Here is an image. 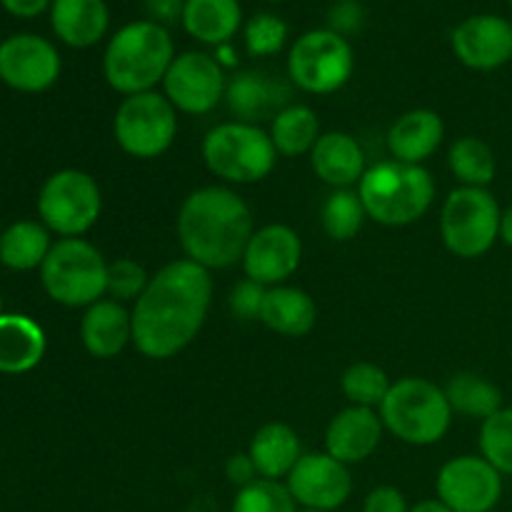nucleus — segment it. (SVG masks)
I'll list each match as a JSON object with an SVG mask.
<instances>
[{"instance_id":"nucleus-14","label":"nucleus","mask_w":512,"mask_h":512,"mask_svg":"<svg viewBox=\"0 0 512 512\" xmlns=\"http://www.w3.org/2000/svg\"><path fill=\"white\" fill-rule=\"evenodd\" d=\"M60 53L33 33L10 35L0 43V80L20 93H43L60 78Z\"/></svg>"},{"instance_id":"nucleus-24","label":"nucleus","mask_w":512,"mask_h":512,"mask_svg":"<svg viewBox=\"0 0 512 512\" xmlns=\"http://www.w3.org/2000/svg\"><path fill=\"white\" fill-rule=\"evenodd\" d=\"M45 355V333L33 318L20 313L0 315V373L23 375Z\"/></svg>"},{"instance_id":"nucleus-44","label":"nucleus","mask_w":512,"mask_h":512,"mask_svg":"<svg viewBox=\"0 0 512 512\" xmlns=\"http://www.w3.org/2000/svg\"><path fill=\"white\" fill-rule=\"evenodd\" d=\"M500 240L512 248V205L503 210V218H500Z\"/></svg>"},{"instance_id":"nucleus-40","label":"nucleus","mask_w":512,"mask_h":512,"mask_svg":"<svg viewBox=\"0 0 512 512\" xmlns=\"http://www.w3.org/2000/svg\"><path fill=\"white\" fill-rule=\"evenodd\" d=\"M363 512H410V505L398 488L380 485L365 495Z\"/></svg>"},{"instance_id":"nucleus-34","label":"nucleus","mask_w":512,"mask_h":512,"mask_svg":"<svg viewBox=\"0 0 512 512\" xmlns=\"http://www.w3.org/2000/svg\"><path fill=\"white\" fill-rule=\"evenodd\" d=\"M480 455L500 475H512V408L498 410L480 423Z\"/></svg>"},{"instance_id":"nucleus-20","label":"nucleus","mask_w":512,"mask_h":512,"mask_svg":"<svg viewBox=\"0 0 512 512\" xmlns=\"http://www.w3.org/2000/svg\"><path fill=\"white\" fill-rule=\"evenodd\" d=\"M445 125L435 110L415 108L400 115L388 130V150L400 163L423 165L443 145Z\"/></svg>"},{"instance_id":"nucleus-16","label":"nucleus","mask_w":512,"mask_h":512,"mask_svg":"<svg viewBox=\"0 0 512 512\" xmlns=\"http://www.w3.org/2000/svg\"><path fill=\"white\" fill-rule=\"evenodd\" d=\"M453 53L465 68L490 73L512 60V23L503 15H470L450 35Z\"/></svg>"},{"instance_id":"nucleus-49","label":"nucleus","mask_w":512,"mask_h":512,"mask_svg":"<svg viewBox=\"0 0 512 512\" xmlns=\"http://www.w3.org/2000/svg\"><path fill=\"white\" fill-rule=\"evenodd\" d=\"M508 3H510V8H512V0H508Z\"/></svg>"},{"instance_id":"nucleus-22","label":"nucleus","mask_w":512,"mask_h":512,"mask_svg":"<svg viewBox=\"0 0 512 512\" xmlns=\"http://www.w3.org/2000/svg\"><path fill=\"white\" fill-rule=\"evenodd\" d=\"M315 175L333 190L353 188L365 175V153L350 133H323L310 150Z\"/></svg>"},{"instance_id":"nucleus-38","label":"nucleus","mask_w":512,"mask_h":512,"mask_svg":"<svg viewBox=\"0 0 512 512\" xmlns=\"http://www.w3.org/2000/svg\"><path fill=\"white\" fill-rule=\"evenodd\" d=\"M265 293L268 288L255 280L245 278L230 290V313L235 315L243 323H253V320H260V313H263V303H265Z\"/></svg>"},{"instance_id":"nucleus-1","label":"nucleus","mask_w":512,"mask_h":512,"mask_svg":"<svg viewBox=\"0 0 512 512\" xmlns=\"http://www.w3.org/2000/svg\"><path fill=\"white\" fill-rule=\"evenodd\" d=\"M213 300L210 270L188 258L150 275L133 308V345L150 360H168L188 348L208 318Z\"/></svg>"},{"instance_id":"nucleus-33","label":"nucleus","mask_w":512,"mask_h":512,"mask_svg":"<svg viewBox=\"0 0 512 512\" xmlns=\"http://www.w3.org/2000/svg\"><path fill=\"white\" fill-rule=\"evenodd\" d=\"M340 388L353 405L375 410L383 405L393 383H390L388 373L375 363H353L340 378Z\"/></svg>"},{"instance_id":"nucleus-3","label":"nucleus","mask_w":512,"mask_h":512,"mask_svg":"<svg viewBox=\"0 0 512 512\" xmlns=\"http://www.w3.org/2000/svg\"><path fill=\"white\" fill-rule=\"evenodd\" d=\"M175 60V43L168 28L153 20H133L118 28L103 53V75L120 95L150 93L163 85Z\"/></svg>"},{"instance_id":"nucleus-45","label":"nucleus","mask_w":512,"mask_h":512,"mask_svg":"<svg viewBox=\"0 0 512 512\" xmlns=\"http://www.w3.org/2000/svg\"><path fill=\"white\" fill-rule=\"evenodd\" d=\"M410 512H453V510H450L443 500L430 498V500H420L418 505H413V508H410Z\"/></svg>"},{"instance_id":"nucleus-11","label":"nucleus","mask_w":512,"mask_h":512,"mask_svg":"<svg viewBox=\"0 0 512 512\" xmlns=\"http://www.w3.org/2000/svg\"><path fill=\"white\" fill-rule=\"evenodd\" d=\"M103 195L98 183L83 170H58L43 183L38 215L43 225L63 238H80L100 218Z\"/></svg>"},{"instance_id":"nucleus-36","label":"nucleus","mask_w":512,"mask_h":512,"mask_svg":"<svg viewBox=\"0 0 512 512\" xmlns=\"http://www.w3.org/2000/svg\"><path fill=\"white\" fill-rule=\"evenodd\" d=\"M243 40L253 58H268L288 43V23L273 13H258L243 25Z\"/></svg>"},{"instance_id":"nucleus-7","label":"nucleus","mask_w":512,"mask_h":512,"mask_svg":"<svg viewBox=\"0 0 512 512\" xmlns=\"http://www.w3.org/2000/svg\"><path fill=\"white\" fill-rule=\"evenodd\" d=\"M203 160L210 173L225 183L250 185L273 173L278 150L260 125L230 120L205 135Z\"/></svg>"},{"instance_id":"nucleus-27","label":"nucleus","mask_w":512,"mask_h":512,"mask_svg":"<svg viewBox=\"0 0 512 512\" xmlns=\"http://www.w3.org/2000/svg\"><path fill=\"white\" fill-rule=\"evenodd\" d=\"M248 455L253 458L260 478L280 483L303 458V448H300L298 433L290 425L268 423L253 435Z\"/></svg>"},{"instance_id":"nucleus-48","label":"nucleus","mask_w":512,"mask_h":512,"mask_svg":"<svg viewBox=\"0 0 512 512\" xmlns=\"http://www.w3.org/2000/svg\"><path fill=\"white\" fill-rule=\"evenodd\" d=\"M0 315H3V300H0Z\"/></svg>"},{"instance_id":"nucleus-50","label":"nucleus","mask_w":512,"mask_h":512,"mask_svg":"<svg viewBox=\"0 0 512 512\" xmlns=\"http://www.w3.org/2000/svg\"><path fill=\"white\" fill-rule=\"evenodd\" d=\"M0 238H3V233H0Z\"/></svg>"},{"instance_id":"nucleus-6","label":"nucleus","mask_w":512,"mask_h":512,"mask_svg":"<svg viewBox=\"0 0 512 512\" xmlns=\"http://www.w3.org/2000/svg\"><path fill=\"white\" fill-rule=\"evenodd\" d=\"M40 280L55 303L90 308L108 293V263L88 240L63 238L40 265Z\"/></svg>"},{"instance_id":"nucleus-41","label":"nucleus","mask_w":512,"mask_h":512,"mask_svg":"<svg viewBox=\"0 0 512 512\" xmlns=\"http://www.w3.org/2000/svg\"><path fill=\"white\" fill-rule=\"evenodd\" d=\"M225 478H228L230 485H235V488L240 490V488H248L250 483H255L260 475L258 470H255L253 458H250L248 453H238L225 463Z\"/></svg>"},{"instance_id":"nucleus-30","label":"nucleus","mask_w":512,"mask_h":512,"mask_svg":"<svg viewBox=\"0 0 512 512\" xmlns=\"http://www.w3.org/2000/svg\"><path fill=\"white\" fill-rule=\"evenodd\" d=\"M50 230L35 220L13 223L0 238V263L10 270H33L50 253Z\"/></svg>"},{"instance_id":"nucleus-9","label":"nucleus","mask_w":512,"mask_h":512,"mask_svg":"<svg viewBox=\"0 0 512 512\" xmlns=\"http://www.w3.org/2000/svg\"><path fill=\"white\" fill-rule=\"evenodd\" d=\"M353 70V45L330 28L308 30L295 40L288 53L290 80L305 93H338L353 78Z\"/></svg>"},{"instance_id":"nucleus-23","label":"nucleus","mask_w":512,"mask_h":512,"mask_svg":"<svg viewBox=\"0 0 512 512\" xmlns=\"http://www.w3.org/2000/svg\"><path fill=\"white\" fill-rule=\"evenodd\" d=\"M50 25L60 43L80 50L93 48L108 33V3L105 0H53Z\"/></svg>"},{"instance_id":"nucleus-15","label":"nucleus","mask_w":512,"mask_h":512,"mask_svg":"<svg viewBox=\"0 0 512 512\" xmlns=\"http://www.w3.org/2000/svg\"><path fill=\"white\" fill-rule=\"evenodd\" d=\"M290 495L300 508L335 512L348 503L353 493L350 468L328 453H303L285 478Z\"/></svg>"},{"instance_id":"nucleus-4","label":"nucleus","mask_w":512,"mask_h":512,"mask_svg":"<svg viewBox=\"0 0 512 512\" xmlns=\"http://www.w3.org/2000/svg\"><path fill=\"white\" fill-rule=\"evenodd\" d=\"M358 195L368 218L388 228H403L428 213L435 200V180L423 165L390 158L365 170Z\"/></svg>"},{"instance_id":"nucleus-47","label":"nucleus","mask_w":512,"mask_h":512,"mask_svg":"<svg viewBox=\"0 0 512 512\" xmlns=\"http://www.w3.org/2000/svg\"><path fill=\"white\" fill-rule=\"evenodd\" d=\"M265 3H283V0H265Z\"/></svg>"},{"instance_id":"nucleus-5","label":"nucleus","mask_w":512,"mask_h":512,"mask_svg":"<svg viewBox=\"0 0 512 512\" xmlns=\"http://www.w3.org/2000/svg\"><path fill=\"white\" fill-rule=\"evenodd\" d=\"M378 413L395 438L415 448L440 443L455 415L445 390L425 378H403L393 383Z\"/></svg>"},{"instance_id":"nucleus-32","label":"nucleus","mask_w":512,"mask_h":512,"mask_svg":"<svg viewBox=\"0 0 512 512\" xmlns=\"http://www.w3.org/2000/svg\"><path fill=\"white\" fill-rule=\"evenodd\" d=\"M365 218H368V213H365V205L355 188L333 190L323 203V210H320V223H323L325 235L338 240V243L353 240L363 230Z\"/></svg>"},{"instance_id":"nucleus-26","label":"nucleus","mask_w":512,"mask_h":512,"mask_svg":"<svg viewBox=\"0 0 512 512\" xmlns=\"http://www.w3.org/2000/svg\"><path fill=\"white\" fill-rule=\"evenodd\" d=\"M183 28L205 45H225L243 28L240 0H185Z\"/></svg>"},{"instance_id":"nucleus-12","label":"nucleus","mask_w":512,"mask_h":512,"mask_svg":"<svg viewBox=\"0 0 512 512\" xmlns=\"http://www.w3.org/2000/svg\"><path fill=\"white\" fill-rule=\"evenodd\" d=\"M223 63L203 50H188L175 55L163 80V95L175 110L188 115H205L225 98Z\"/></svg>"},{"instance_id":"nucleus-43","label":"nucleus","mask_w":512,"mask_h":512,"mask_svg":"<svg viewBox=\"0 0 512 512\" xmlns=\"http://www.w3.org/2000/svg\"><path fill=\"white\" fill-rule=\"evenodd\" d=\"M0 5L15 18H38L40 13L50 10L53 0H0Z\"/></svg>"},{"instance_id":"nucleus-10","label":"nucleus","mask_w":512,"mask_h":512,"mask_svg":"<svg viewBox=\"0 0 512 512\" xmlns=\"http://www.w3.org/2000/svg\"><path fill=\"white\" fill-rule=\"evenodd\" d=\"M113 135L123 153L153 160L173 145L178 135V110L158 90L128 95L115 110Z\"/></svg>"},{"instance_id":"nucleus-18","label":"nucleus","mask_w":512,"mask_h":512,"mask_svg":"<svg viewBox=\"0 0 512 512\" xmlns=\"http://www.w3.org/2000/svg\"><path fill=\"white\" fill-rule=\"evenodd\" d=\"M383 420L380 413L373 408H350L340 410L325 430V453L333 455L335 460L350 465L363 463L370 455L378 450L380 440H383Z\"/></svg>"},{"instance_id":"nucleus-28","label":"nucleus","mask_w":512,"mask_h":512,"mask_svg":"<svg viewBox=\"0 0 512 512\" xmlns=\"http://www.w3.org/2000/svg\"><path fill=\"white\" fill-rule=\"evenodd\" d=\"M443 390L453 413L470 420H480V423L505 408L503 393H500L498 385L478 373L453 375Z\"/></svg>"},{"instance_id":"nucleus-19","label":"nucleus","mask_w":512,"mask_h":512,"mask_svg":"<svg viewBox=\"0 0 512 512\" xmlns=\"http://www.w3.org/2000/svg\"><path fill=\"white\" fill-rule=\"evenodd\" d=\"M80 340L93 358H115L133 343V315L118 300H98L80 320Z\"/></svg>"},{"instance_id":"nucleus-35","label":"nucleus","mask_w":512,"mask_h":512,"mask_svg":"<svg viewBox=\"0 0 512 512\" xmlns=\"http://www.w3.org/2000/svg\"><path fill=\"white\" fill-rule=\"evenodd\" d=\"M230 512H298V503L290 495L288 485L258 478L248 488L238 490Z\"/></svg>"},{"instance_id":"nucleus-29","label":"nucleus","mask_w":512,"mask_h":512,"mask_svg":"<svg viewBox=\"0 0 512 512\" xmlns=\"http://www.w3.org/2000/svg\"><path fill=\"white\" fill-rule=\"evenodd\" d=\"M320 120L308 105H285L273 120H270V140L280 155H305L315 148L320 138Z\"/></svg>"},{"instance_id":"nucleus-39","label":"nucleus","mask_w":512,"mask_h":512,"mask_svg":"<svg viewBox=\"0 0 512 512\" xmlns=\"http://www.w3.org/2000/svg\"><path fill=\"white\" fill-rule=\"evenodd\" d=\"M363 20L365 10L358 0H335L328 10V28L343 35V38L358 33L363 28Z\"/></svg>"},{"instance_id":"nucleus-21","label":"nucleus","mask_w":512,"mask_h":512,"mask_svg":"<svg viewBox=\"0 0 512 512\" xmlns=\"http://www.w3.org/2000/svg\"><path fill=\"white\" fill-rule=\"evenodd\" d=\"M288 98L290 93L283 83H275L255 70L238 73L225 88V103L240 123L258 125V120H273L285 105H290Z\"/></svg>"},{"instance_id":"nucleus-8","label":"nucleus","mask_w":512,"mask_h":512,"mask_svg":"<svg viewBox=\"0 0 512 512\" xmlns=\"http://www.w3.org/2000/svg\"><path fill=\"white\" fill-rule=\"evenodd\" d=\"M503 208L488 188H455L440 213L445 248L465 260L483 258L500 240Z\"/></svg>"},{"instance_id":"nucleus-37","label":"nucleus","mask_w":512,"mask_h":512,"mask_svg":"<svg viewBox=\"0 0 512 512\" xmlns=\"http://www.w3.org/2000/svg\"><path fill=\"white\" fill-rule=\"evenodd\" d=\"M150 275L145 273L143 265L130 258H118L108 263V295L110 300H138L143 290L148 288Z\"/></svg>"},{"instance_id":"nucleus-46","label":"nucleus","mask_w":512,"mask_h":512,"mask_svg":"<svg viewBox=\"0 0 512 512\" xmlns=\"http://www.w3.org/2000/svg\"><path fill=\"white\" fill-rule=\"evenodd\" d=\"M298 512H325V510H313V508H300Z\"/></svg>"},{"instance_id":"nucleus-13","label":"nucleus","mask_w":512,"mask_h":512,"mask_svg":"<svg viewBox=\"0 0 512 512\" xmlns=\"http://www.w3.org/2000/svg\"><path fill=\"white\" fill-rule=\"evenodd\" d=\"M435 490L453 512H490L503 498V475L483 455H460L440 468Z\"/></svg>"},{"instance_id":"nucleus-31","label":"nucleus","mask_w":512,"mask_h":512,"mask_svg":"<svg viewBox=\"0 0 512 512\" xmlns=\"http://www.w3.org/2000/svg\"><path fill=\"white\" fill-rule=\"evenodd\" d=\"M448 165L463 188H488L498 173L493 148L475 135H465L450 145Z\"/></svg>"},{"instance_id":"nucleus-2","label":"nucleus","mask_w":512,"mask_h":512,"mask_svg":"<svg viewBox=\"0 0 512 512\" xmlns=\"http://www.w3.org/2000/svg\"><path fill=\"white\" fill-rule=\"evenodd\" d=\"M175 228L185 258L205 270H225L243 263L245 248L255 233L250 208L225 185L193 190L180 203Z\"/></svg>"},{"instance_id":"nucleus-42","label":"nucleus","mask_w":512,"mask_h":512,"mask_svg":"<svg viewBox=\"0 0 512 512\" xmlns=\"http://www.w3.org/2000/svg\"><path fill=\"white\" fill-rule=\"evenodd\" d=\"M185 0H145V13H148V20L158 25H170L183 20Z\"/></svg>"},{"instance_id":"nucleus-25","label":"nucleus","mask_w":512,"mask_h":512,"mask_svg":"<svg viewBox=\"0 0 512 512\" xmlns=\"http://www.w3.org/2000/svg\"><path fill=\"white\" fill-rule=\"evenodd\" d=\"M260 323L285 338H303L318 323V305L305 290L293 285L268 288Z\"/></svg>"},{"instance_id":"nucleus-17","label":"nucleus","mask_w":512,"mask_h":512,"mask_svg":"<svg viewBox=\"0 0 512 512\" xmlns=\"http://www.w3.org/2000/svg\"><path fill=\"white\" fill-rule=\"evenodd\" d=\"M303 260V243L290 225L270 223L253 233L243 255L245 278L275 288L283 285Z\"/></svg>"}]
</instances>
